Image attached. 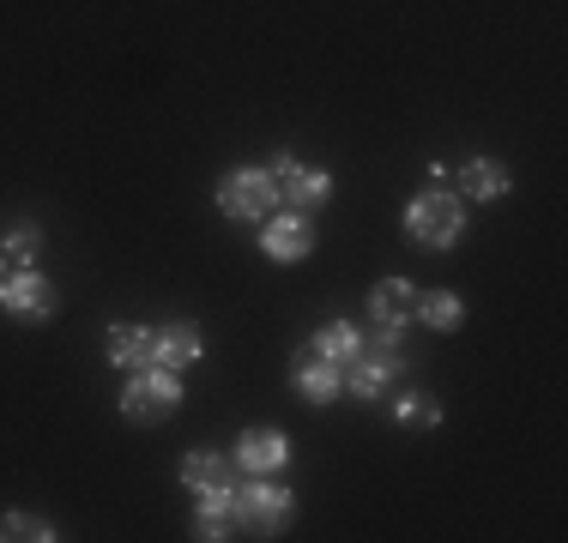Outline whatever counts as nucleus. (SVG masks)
<instances>
[{"label": "nucleus", "instance_id": "f8f14e48", "mask_svg": "<svg viewBox=\"0 0 568 543\" xmlns=\"http://www.w3.org/2000/svg\"><path fill=\"white\" fill-rule=\"evenodd\" d=\"M327 194H333V175L315 170V163H296L291 175H278V199L291 212H321V206H327Z\"/></svg>", "mask_w": 568, "mask_h": 543}, {"label": "nucleus", "instance_id": "9b49d317", "mask_svg": "<svg viewBox=\"0 0 568 543\" xmlns=\"http://www.w3.org/2000/svg\"><path fill=\"white\" fill-rule=\"evenodd\" d=\"M291 387H296V399H303V404H315V411H321V404H333L345 392V369H333V362H321V357H308V350H303V357L291 362Z\"/></svg>", "mask_w": 568, "mask_h": 543}, {"label": "nucleus", "instance_id": "412c9836", "mask_svg": "<svg viewBox=\"0 0 568 543\" xmlns=\"http://www.w3.org/2000/svg\"><path fill=\"white\" fill-rule=\"evenodd\" d=\"M394 423L399 429H442V404H429L424 392H399V399H394Z\"/></svg>", "mask_w": 568, "mask_h": 543}, {"label": "nucleus", "instance_id": "6ab92c4d", "mask_svg": "<svg viewBox=\"0 0 568 543\" xmlns=\"http://www.w3.org/2000/svg\"><path fill=\"white\" fill-rule=\"evenodd\" d=\"M61 532L43 513H0V543H55Z\"/></svg>", "mask_w": 568, "mask_h": 543}, {"label": "nucleus", "instance_id": "4be33fe9", "mask_svg": "<svg viewBox=\"0 0 568 543\" xmlns=\"http://www.w3.org/2000/svg\"><path fill=\"white\" fill-rule=\"evenodd\" d=\"M0 278H7V248H0Z\"/></svg>", "mask_w": 568, "mask_h": 543}, {"label": "nucleus", "instance_id": "2eb2a0df", "mask_svg": "<svg viewBox=\"0 0 568 543\" xmlns=\"http://www.w3.org/2000/svg\"><path fill=\"white\" fill-rule=\"evenodd\" d=\"M230 489H206V495H200V508H194V537L200 543H224L236 532V501H230Z\"/></svg>", "mask_w": 568, "mask_h": 543}, {"label": "nucleus", "instance_id": "423d86ee", "mask_svg": "<svg viewBox=\"0 0 568 543\" xmlns=\"http://www.w3.org/2000/svg\"><path fill=\"white\" fill-rule=\"evenodd\" d=\"M55 308H61V290L37 266H12L7 278H0V315H12V320H55Z\"/></svg>", "mask_w": 568, "mask_h": 543}, {"label": "nucleus", "instance_id": "20e7f679", "mask_svg": "<svg viewBox=\"0 0 568 543\" xmlns=\"http://www.w3.org/2000/svg\"><path fill=\"white\" fill-rule=\"evenodd\" d=\"M175 404H182V375L158 369V362L133 369L128 387H121V417L128 423H164V417H175Z\"/></svg>", "mask_w": 568, "mask_h": 543}, {"label": "nucleus", "instance_id": "4468645a", "mask_svg": "<svg viewBox=\"0 0 568 543\" xmlns=\"http://www.w3.org/2000/svg\"><path fill=\"white\" fill-rule=\"evenodd\" d=\"M236 478H242V471H236V459H230V453H206V447H200V453H182V483L194 489V495H206V489H230Z\"/></svg>", "mask_w": 568, "mask_h": 543}, {"label": "nucleus", "instance_id": "9d476101", "mask_svg": "<svg viewBox=\"0 0 568 543\" xmlns=\"http://www.w3.org/2000/svg\"><path fill=\"white\" fill-rule=\"evenodd\" d=\"M206 357V338H200L194 320H170V326H152V362L158 369H194V362Z\"/></svg>", "mask_w": 568, "mask_h": 543}, {"label": "nucleus", "instance_id": "0eeeda50", "mask_svg": "<svg viewBox=\"0 0 568 543\" xmlns=\"http://www.w3.org/2000/svg\"><path fill=\"white\" fill-rule=\"evenodd\" d=\"M261 254H266V260H278V266H303L308 254H315V212L278 206L261 224Z\"/></svg>", "mask_w": 568, "mask_h": 543}, {"label": "nucleus", "instance_id": "aec40b11", "mask_svg": "<svg viewBox=\"0 0 568 543\" xmlns=\"http://www.w3.org/2000/svg\"><path fill=\"white\" fill-rule=\"evenodd\" d=\"M37 242H43V224H37V217H19V224L0 236V248H7L12 266H37Z\"/></svg>", "mask_w": 568, "mask_h": 543}, {"label": "nucleus", "instance_id": "a211bd4d", "mask_svg": "<svg viewBox=\"0 0 568 543\" xmlns=\"http://www.w3.org/2000/svg\"><path fill=\"white\" fill-rule=\"evenodd\" d=\"M412 320H424L429 332H454V326L466 320V303H459L454 290H417V303H412Z\"/></svg>", "mask_w": 568, "mask_h": 543}, {"label": "nucleus", "instance_id": "f03ea898", "mask_svg": "<svg viewBox=\"0 0 568 543\" xmlns=\"http://www.w3.org/2000/svg\"><path fill=\"white\" fill-rule=\"evenodd\" d=\"M230 501H236V532H254V537H278L296 520V495L273 478H248V483L236 478Z\"/></svg>", "mask_w": 568, "mask_h": 543}, {"label": "nucleus", "instance_id": "f3484780", "mask_svg": "<svg viewBox=\"0 0 568 543\" xmlns=\"http://www.w3.org/2000/svg\"><path fill=\"white\" fill-rule=\"evenodd\" d=\"M514 187V175H508V163H496V157H471V163H459V194H471V199H503Z\"/></svg>", "mask_w": 568, "mask_h": 543}, {"label": "nucleus", "instance_id": "6e6552de", "mask_svg": "<svg viewBox=\"0 0 568 543\" xmlns=\"http://www.w3.org/2000/svg\"><path fill=\"white\" fill-rule=\"evenodd\" d=\"M412 303H417V284L412 278H382L369 290V338H382V345H399V332L412 326Z\"/></svg>", "mask_w": 568, "mask_h": 543}, {"label": "nucleus", "instance_id": "dca6fc26", "mask_svg": "<svg viewBox=\"0 0 568 543\" xmlns=\"http://www.w3.org/2000/svg\"><path fill=\"white\" fill-rule=\"evenodd\" d=\"M110 362L121 375H133V369H145V362H152V326H133V320H115L110 326Z\"/></svg>", "mask_w": 568, "mask_h": 543}, {"label": "nucleus", "instance_id": "7ed1b4c3", "mask_svg": "<svg viewBox=\"0 0 568 543\" xmlns=\"http://www.w3.org/2000/svg\"><path fill=\"white\" fill-rule=\"evenodd\" d=\"M284 206L278 182L266 175V163H248V170H224L219 175V212L230 224H266Z\"/></svg>", "mask_w": 568, "mask_h": 543}, {"label": "nucleus", "instance_id": "39448f33", "mask_svg": "<svg viewBox=\"0 0 568 543\" xmlns=\"http://www.w3.org/2000/svg\"><path fill=\"white\" fill-rule=\"evenodd\" d=\"M399 375H405L399 345H382V338H369V345L357 350V362H345V392H351V399H363V404H382L387 387H394Z\"/></svg>", "mask_w": 568, "mask_h": 543}, {"label": "nucleus", "instance_id": "f257e3e1", "mask_svg": "<svg viewBox=\"0 0 568 543\" xmlns=\"http://www.w3.org/2000/svg\"><path fill=\"white\" fill-rule=\"evenodd\" d=\"M459 229H466V206H459V194H442V187H424V194H412V206H405V236H412V248H454Z\"/></svg>", "mask_w": 568, "mask_h": 543}, {"label": "nucleus", "instance_id": "1a4fd4ad", "mask_svg": "<svg viewBox=\"0 0 568 543\" xmlns=\"http://www.w3.org/2000/svg\"><path fill=\"white\" fill-rule=\"evenodd\" d=\"M230 459H236L242 478H278V471L291 465V434L284 429H242V441Z\"/></svg>", "mask_w": 568, "mask_h": 543}, {"label": "nucleus", "instance_id": "ddd939ff", "mask_svg": "<svg viewBox=\"0 0 568 543\" xmlns=\"http://www.w3.org/2000/svg\"><path fill=\"white\" fill-rule=\"evenodd\" d=\"M363 345H369V338H363L351 320H321L315 338H308V357H321V362H333V369H345V362H357Z\"/></svg>", "mask_w": 568, "mask_h": 543}]
</instances>
